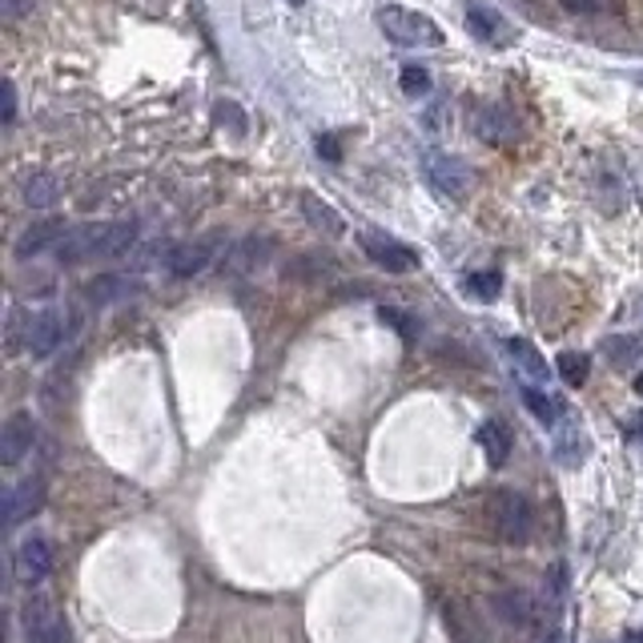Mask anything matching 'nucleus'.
<instances>
[{"label":"nucleus","instance_id":"f257e3e1","mask_svg":"<svg viewBox=\"0 0 643 643\" xmlns=\"http://www.w3.org/2000/svg\"><path fill=\"white\" fill-rule=\"evenodd\" d=\"M133 242H137L133 222H89L65 234V242L57 246V258L69 261V266L73 261L113 258V254H125Z\"/></svg>","mask_w":643,"mask_h":643},{"label":"nucleus","instance_id":"f03ea898","mask_svg":"<svg viewBox=\"0 0 643 643\" xmlns=\"http://www.w3.org/2000/svg\"><path fill=\"white\" fill-rule=\"evenodd\" d=\"M378 28L395 45H407V49H439L443 45V28L434 25L431 16L419 13V9H402V4H386L378 9Z\"/></svg>","mask_w":643,"mask_h":643},{"label":"nucleus","instance_id":"7ed1b4c3","mask_svg":"<svg viewBox=\"0 0 643 643\" xmlns=\"http://www.w3.org/2000/svg\"><path fill=\"white\" fill-rule=\"evenodd\" d=\"M422 174H426V182H431L443 198H467L470 182H475L467 161L455 157V153H446V149H426V153H422Z\"/></svg>","mask_w":643,"mask_h":643},{"label":"nucleus","instance_id":"20e7f679","mask_svg":"<svg viewBox=\"0 0 643 643\" xmlns=\"http://www.w3.org/2000/svg\"><path fill=\"white\" fill-rule=\"evenodd\" d=\"M362 249H366V258H371L374 266H383L386 273H410V270H419V254H414L410 246H402V242H395L390 234L366 230V234H362Z\"/></svg>","mask_w":643,"mask_h":643},{"label":"nucleus","instance_id":"39448f33","mask_svg":"<svg viewBox=\"0 0 643 643\" xmlns=\"http://www.w3.org/2000/svg\"><path fill=\"white\" fill-rule=\"evenodd\" d=\"M491 519H495V531L503 535V539H511V543H523L535 527V515H531V507H527V499L511 495V491L495 495V503H491Z\"/></svg>","mask_w":643,"mask_h":643},{"label":"nucleus","instance_id":"423d86ee","mask_svg":"<svg viewBox=\"0 0 643 643\" xmlns=\"http://www.w3.org/2000/svg\"><path fill=\"white\" fill-rule=\"evenodd\" d=\"M65 342V318H61V309L57 306H45L37 309L33 318H28L25 326V347L33 359H49L52 350Z\"/></svg>","mask_w":643,"mask_h":643},{"label":"nucleus","instance_id":"0eeeda50","mask_svg":"<svg viewBox=\"0 0 643 643\" xmlns=\"http://www.w3.org/2000/svg\"><path fill=\"white\" fill-rule=\"evenodd\" d=\"M65 234H69V225H65L61 218H49V222L28 225L25 234L16 237L13 254H16V258H21V261L37 258V254H45V249H57V246H61Z\"/></svg>","mask_w":643,"mask_h":643},{"label":"nucleus","instance_id":"6e6552de","mask_svg":"<svg viewBox=\"0 0 643 643\" xmlns=\"http://www.w3.org/2000/svg\"><path fill=\"white\" fill-rule=\"evenodd\" d=\"M33 439H37L33 419H28V414H13V419L4 422V431H0V463H4V467H16V463L33 451Z\"/></svg>","mask_w":643,"mask_h":643},{"label":"nucleus","instance_id":"1a4fd4ad","mask_svg":"<svg viewBox=\"0 0 643 643\" xmlns=\"http://www.w3.org/2000/svg\"><path fill=\"white\" fill-rule=\"evenodd\" d=\"M49 568H52V551L40 535H33V539H25V543L16 547V580L21 583H40L49 575Z\"/></svg>","mask_w":643,"mask_h":643},{"label":"nucleus","instance_id":"9d476101","mask_svg":"<svg viewBox=\"0 0 643 643\" xmlns=\"http://www.w3.org/2000/svg\"><path fill=\"white\" fill-rule=\"evenodd\" d=\"M519 398H523V407L531 410L535 419L543 422V426H559V422L568 419V402L559 395H551L547 386H519Z\"/></svg>","mask_w":643,"mask_h":643},{"label":"nucleus","instance_id":"9b49d317","mask_svg":"<svg viewBox=\"0 0 643 643\" xmlns=\"http://www.w3.org/2000/svg\"><path fill=\"white\" fill-rule=\"evenodd\" d=\"M507 359L515 362V374H523L527 386H547V359L527 338H507Z\"/></svg>","mask_w":643,"mask_h":643},{"label":"nucleus","instance_id":"f8f14e48","mask_svg":"<svg viewBox=\"0 0 643 643\" xmlns=\"http://www.w3.org/2000/svg\"><path fill=\"white\" fill-rule=\"evenodd\" d=\"M475 133H479L482 141H491V145H511V141H515V133H519V125H515L511 109H503V105H491V109L479 113Z\"/></svg>","mask_w":643,"mask_h":643},{"label":"nucleus","instance_id":"ddd939ff","mask_svg":"<svg viewBox=\"0 0 643 643\" xmlns=\"http://www.w3.org/2000/svg\"><path fill=\"white\" fill-rule=\"evenodd\" d=\"M37 507H40V482L37 479H25V482H16V487H9V495H4V519H9V527L25 523Z\"/></svg>","mask_w":643,"mask_h":643},{"label":"nucleus","instance_id":"4468645a","mask_svg":"<svg viewBox=\"0 0 643 643\" xmlns=\"http://www.w3.org/2000/svg\"><path fill=\"white\" fill-rule=\"evenodd\" d=\"M213 258V246L210 242H189V246H174V254H169V273L174 278H198L206 266H210Z\"/></svg>","mask_w":643,"mask_h":643},{"label":"nucleus","instance_id":"2eb2a0df","mask_svg":"<svg viewBox=\"0 0 643 643\" xmlns=\"http://www.w3.org/2000/svg\"><path fill=\"white\" fill-rule=\"evenodd\" d=\"M475 439H479L482 455H487V463H491V467H503V463H507V455H511V431L499 419H487V422H482Z\"/></svg>","mask_w":643,"mask_h":643},{"label":"nucleus","instance_id":"dca6fc26","mask_svg":"<svg viewBox=\"0 0 643 643\" xmlns=\"http://www.w3.org/2000/svg\"><path fill=\"white\" fill-rule=\"evenodd\" d=\"M302 210H306V222L314 225V230H322L326 237H342V230H347L342 218H338L322 198H314V194H302Z\"/></svg>","mask_w":643,"mask_h":643},{"label":"nucleus","instance_id":"f3484780","mask_svg":"<svg viewBox=\"0 0 643 643\" xmlns=\"http://www.w3.org/2000/svg\"><path fill=\"white\" fill-rule=\"evenodd\" d=\"M587 434L580 431V426H568V431L556 439V463L559 467H580L583 458H587Z\"/></svg>","mask_w":643,"mask_h":643},{"label":"nucleus","instance_id":"a211bd4d","mask_svg":"<svg viewBox=\"0 0 643 643\" xmlns=\"http://www.w3.org/2000/svg\"><path fill=\"white\" fill-rule=\"evenodd\" d=\"M467 25L479 40H503V16L482 9V4H470L467 9Z\"/></svg>","mask_w":643,"mask_h":643},{"label":"nucleus","instance_id":"6ab92c4d","mask_svg":"<svg viewBox=\"0 0 643 643\" xmlns=\"http://www.w3.org/2000/svg\"><path fill=\"white\" fill-rule=\"evenodd\" d=\"M556 374L568 386H583L587 383V374H592V359L580 354V350H563V354L556 359Z\"/></svg>","mask_w":643,"mask_h":643},{"label":"nucleus","instance_id":"aec40b11","mask_svg":"<svg viewBox=\"0 0 643 643\" xmlns=\"http://www.w3.org/2000/svg\"><path fill=\"white\" fill-rule=\"evenodd\" d=\"M57 194H61V182L52 174H33L25 182V201L33 206V210H45V206H52L57 201Z\"/></svg>","mask_w":643,"mask_h":643},{"label":"nucleus","instance_id":"412c9836","mask_svg":"<svg viewBox=\"0 0 643 643\" xmlns=\"http://www.w3.org/2000/svg\"><path fill=\"white\" fill-rule=\"evenodd\" d=\"M467 294L470 297H482V302H495V297L503 294V273H499V270L470 273V278H467Z\"/></svg>","mask_w":643,"mask_h":643},{"label":"nucleus","instance_id":"4be33fe9","mask_svg":"<svg viewBox=\"0 0 643 643\" xmlns=\"http://www.w3.org/2000/svg\"><path fill=\"white\" fill-rule=\"evenodd\" d=\"M604 350H607V362H616V366H631V362L643 354V342L640 338H607Z\"/></svg>","mask_w":643,"mask_h":643},{"label":"nucleus","instance_id":"5701e85b","mask_svg":"<svg viewBox=\"0 0 643 643\" xmlns=\"http://www.w3.org/2000/svg\"><path fill=\"white\" fill-rule=\"evenodd\" d=\"M398 81H402V93L407 97H426L431 93V73L426 69H419V65H402V73H398Z\"/></svg>","mask_w":643,"mask_h":643},{"label":"nucleus","instance_id":"b1692460","mask_svg":"<svg viewBox=\"0 0 643 643\" xmlns=\"http://www.w3.org/2000/svg\"><path fill=\"white\" fill-rule=\"evenodd\" d=\"M499 607H507V611H503V616L507 619H519V623H531L535 619V611H531V595L527 592H515V595H503V599H499Z\"/></svg>","mask_w":643,"mask_h":643},{"label":"nucleus","instance_id":"393cba45","mask_svg":"<svg viewBox=\"0 0 643 643\" xmlns=\"http://www.w3.org/2000/svg\"><path fill=\"white\" fill-rule=\"evenodd\" d=\"M33 4H37V0H0V16H4V21H21V16L33 13Z\"/></svg>","mask_w":643,"mask_h":643},{"label":"nucleus","instance_id":"a878e982","mask_svg":"<svg viewBox=\"0 0 643 643\" xmlns=\"http://www.w3.org/2000/svg\"><path fill=\"white\" fill-rule=\"evenodd\" d=\"M563 9H571V13H604V9H611L607 0H559Z\"/></svg>","mask_w":643,"mask_h":643},{"label":"nucleus","instance_id":"bb28decb","mask_svg":"<svg viewBox=\"0 0 643 643\" xmlns=\"http://www.w3.org/2000/svg\"><path fill=\"white\" fill-rule=\"evenodd\" d=\"M218 121H222V125L230 121L237 133H246V121H242V109H237V105H225V101H222V105H218Z\"/></svg>","mask_w":643,"mask_h":643},{"label":"nucleus","instance_id":"cd10ccee","mask_svg":"<svg viewBox=\"0 0 643 643\" xmlns=\"http://www.w3.org/2000/svg\"><path fill=\"white\" fill-rule=\"evenodd\" d=\"M0 93H4V125H13L16 121V85L13 81H4Z\"/></svg>","mask_w":643,"mask_h":643},{"label":"nucleus","instance_id":"c85d7f7f","mask_svg":"<svg viewBox=\"0 0 643 643\" xmlns=\"http://www.w3.org/2000/svg\"><path fill=\"white\" fill-rule=\"evenodd\" d=\"M378 318H383V322H390V326H398V330H402V335H410V322L407 318H402V314H398V309H378Z\"/></svg>","mask_w":643,"mask_h":643},{"label":"nucleus","instance_id":"c756f323","mask_svg":"<svg viewBox=\"0 0 643 643\" xmlns=\"http://www.w3.org/2000/svg\"><path fill=\"white\" fill-rule=\"evenodd\" d=\"M628 431L635 434V439H640V443H643V414H635V419L628 422Z\"/></svg>","mask_w":643,"mask_h":643},{"label":"nucleus","instance_id":"7c9ffc66","mask_svg":"<svg viewBox=\"0 0 643 643\" xmlns=\"http://www.w3.org/2000/svg\"><path fill=\"white\" fill-rule=\"evenodd\" d=\"M631 386H635V395H640V398H643V371H640V374H635V383H631Z\"/></svg>","mask_w":643,"mask_h":643},{"label":"nucleus","instance_id":"2f4dec72","mask_svg":"<svg viewBox=\"0 0 643 643\" xmlns=\"http://www.w3.org/2000/svg\"><path fill=\"white\" fill-rule=\"evenodd\" d=\"M628 643H643V631H631V635H628Z\"/></svg>","mask_w":643,"mask_h":643},{"label":"nucleus","instance_id":"473e14b6","mask_svg":"<svg viewBox=\"0 0 643 643\" xmlns=\"http://www.w3.org/2000/svg\"><path fill=\"white\" fill-rule=\"evenodd\" d=\"M547 643H571V640H568V635H551Z\"/></svg>","mask_w":643,"mask_h":643},{"label":"nucleus","instance_id":"72a5a7b5","mask_svg":"<svg viewBox=\"0 0 643 643\" xmlns=\"http://www.w3.org/2000/svg\"><path fill=\"white\" fill-rule=\"evenodd\" d=\"M290 4H302V0H290Z\"/></svg>","mask_w":643,"mask_h":643}]
</instances>
